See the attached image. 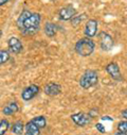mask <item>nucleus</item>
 <instances>
[{
  "label": "nucleus",
  "mask_w": 127,
  "mask_h": 135,
  "mask_svg": "<svg viewBox=\"0 0 127 135\" xmlns=\"http://www.w3.org/2000/svg\"><path fill=\"white\" fill-rule=\"evenodd\" d=\"M41 16L38 13H32L28 10H23L17 18L16 25L19 31L25 36L34 35L39 31Z\"/></svg>",
  "instance_id": "obj_1"
},
{
  "label": "nucleus",
  "mask_w": 127,
  "mask_h": 135,
  "mask_svg": "<svg viewBox=\"0 0 127 135\" xmlns=\"http://www.w3.org/2000/svg\"><path fill=\"white\" fill-rule=\"evenodd\" d=\"M94 49H95V44L89 37H83V38L78 40L74 46L75 52L83 57H87V56L91 55L93 53Z\"/></svg>",
  "instance_id": "obj_2"
},
{
  "label": "nucleus",
  "mask_w": 127,
  "mask_h": 135,
  "mask_svg": "<svg viewBox=\"0 0 127 135\" xmlns=\"http://www.w3.org/2000/svg\"><path fill=\"white\" fill-rule=\"evenodd\" d=\"M99 83V75L95 70H86L80 79V86L84 89H89Z\"/></svg>",
  "instance_id": "obj_3"
},
{
  "label": "nucleus",
  "mask_w": 127,
  "mask_h": 135,
  "mask_svg": "<svg viewBox=\"0 0 127 135\" xmlns=\"http://www.w3.org/2000/svg\"><path fill=\"white\" fill-rule=\"evenodd\" d=\"M99 40H100V47L102 50L104 51H110L113 48L114 42L112 40V37L110 36V34H108L107 32H100L99 33Z\"/></svg>",
  "instance_id": "obj_4"
},
{
  "label": "nucleus",
  "mask_w": 127,
  "mask_h": 135,
  "mask_svg": "<svg viewBox=\"0 0 127 135\" xmlns=\"http://www.w3.org/2000/svg\"><path fill=\"white\" fill-rule=\"evenodd\" d=\"M105 69H106L107 74L111 77V79H113L114 81H118V82L123 81V76H122V74L120 71V67H119L118 63L110 62L109 64L106 65Z\"/></svg>",
  "instance_id": "obj_5"
},
{
  "label": "nucleus",
  "mask_w": 127,
  "mask_h": 135,
  "mask_svg": "<svg viewBox=\"0 0 127 135\" xmlns=\"http://www.w3.org/2000/svg\"><path fill=\"white\" fill-rule=\"evenodd\" d=\"M39 93V87L36 84H30L29 86H27L22 93H21V98L23 101H30L33 99L37 94Z\"/></svg>",
  "instance_id": "obj_6"
},
{
  "label": "nucleus",
  "mask_w": 127,
  "mask_h": 135,
  "mask_svg": "<svg viewBox=\"0 0 127 135\" xmlns=\"http://www.w3.org/2000/svg\"><path fill=\"white\" fill-rule=\"evenodd\" d=\"M98 26H99V22L98 20L95 19H89L85 26V29H84V33L86 37H89V38H92L97 35L98 33Z\"/></svg>",
  "instance_id": "obj_7"
},
{
  "label": "nucleus",
  "mask_w": 127,
  "mask_h": 135,
  "mask_svg": "<svg viewBox=\"0 0 127 135\" xmlns=\"http://www.w3.org/2000/svg\"><path fill=\"white\" fill-rule=\"evenodd\" d=\"M72 121L78 127H85L91 122V117L86 113H76L71 115Z\"/></svg>",
  "instance_id": "obj_8"
},
{
  "label": "nucleus",
  "mask_w": 127,
  "mask_h": 135,
  "mask_svg": "<svg viewBox=\"0 0 127 135\" xmlns=\"http://www.w3.org/2000/svg\"><path fill=\"white\" fill-rule=\"evenodd\" d=\"M8 47H9V51L14 54H19L23 50L22 43L20 42L19 38L15 36H12L8 40Z\"/></svg>",
  "instance_id": "obj_9"
},
{
  "label": "nucleus",
  "mask_w": 127,
  "mask_h": 135,
  "mask_svg": "<svg viewBox=\"0 0 127 135\" xmlns=\"http://www.w3.org/2000/svg\"><path fill=\"white\" fill-rule=\"evenodd\" d=\"M76 13H77V11L72 6H67V7L62 8L59 11L58 16H59V19L60 20L67 21V20H71L74 16H76Z\"/></svg>",
  "instance_id": "obj_10"
},
{
  "label": "nucleus",
  "mask_w": 127,
  "mask_h": 135,
  "mask_svg": "<svg viewBox=\"0 0 127 135\" xmlns=\"http://www.w3.org/2000/svg\"><path fill=\"white\" fill-rule=\"evenodd\" d=\"M61 91V86L58 83L55 82H50L45 86V94L50 96V97H54L59 95Z\"/></svg>",
  "instance_id": "obj_11"
},
{
  "label": "nucleus",
  "mask_w": 127,
  "mask_h": 135,
  "mask_svg": "<svg viewBox=\"0 0 127 135\" xmlns=\"http://www.w3.org/2000/svg\"><path fill=\"white\" fill-rule=\"evenodd\" d=\"M19 111V107L17 104L16 101H11L10 103H8L4 108H3V114L7 115V116H11V115H14L15 113H17Z\"/></svg>",
  "instance_id": "obj_12"
},
{
  "label": "nucleus",
  "mask_w": 127,
  "mask_h": 135,
  "mask_svg": "<svg viewBox=\"0 0 127 135\" xmlns=\"http://www.w3.org/2000/svg\"><path fill=\"white\" fill-rule=\"evenodd\" d=\"M24 130H25V135H40V129L31 120L27 122Z\"/></svg>",
  "instance_id": "obj_13"
},
{
  "label": "nucleus",
  "mask_w": 127,
  "mask_h": 135,
  "mask_svg": "<svg viewBox=\"0 0 127 135\" xmlns=\"http://www.w3.org/2000/svg\"><path fill=\"white\" fill-rule=\"evenodd\" d=\"M57 31V26L52 23V22H46L45 25V34L48 37H53L56 34Z\"/></svg>",
  "instance_id": "obj_14"
},
{
  "label": "nucleus",
  "mask_w": 127,
  "mask_h": 135,
  "mask_svg": "<svg viewBox=\"0 0 127 135\" xmlns=\"http://www.w3.org/2000/svg\"><path fill=\"white\" fill-rule=\"evenodd\" d=\"M31 121L33 122L34 124H36L39 129H44L47 126V120H46L45 116H36L34 118H32Z\"/></svg>",
  "instance_id": "obj_15"
},
{
  "label": "nucleus",
  "mask_w": 127,
  "mask_h": 135,
  "mask_svg": "<svg viewBox=\"0 0 127 135\" xmlns=\"http://www.w3.org/2000/svg\"><path fill=\"white\" fill-rule=\"evenodd\" d=\"M24 124L22 123V121H16L13 123V127H12V132L16 135H21L23 130H24Z\"/></svg>",
  "instance_id": "obj_16"
},
{
  "label": "nucleus",
  "mask_w": 127,
  "mask_h": 135,
  "mask_svg": "<svg viewBox=\"0 0 127 135\" xmlns=\"http://www.w3.org/2000/svg\"><path fill=\"white\" fill-rule=\"evenodd\" d=\"M10 128V122L7 119L0 120V135H4Z\"/></svg>",
  "instance_id": "obj_17"
},
{
  "label": "nucleus",
  "mask_w": 127,
  "mask_h": 135,
  "mask_svg": "<svg viewBox=\"0 0 127 135\" xmlns=\"http://www.w3.org/2000/svg\"><path fill=\"white\" fill-rule=\"evenodd\" d=\"M10 60V52L8 50H0V66Z\"/></svg>",
  "instance_id": "obj_18"
},
{
  "label": "nucleus",
  "mask_w": 127,
  "mask_h": 135,
  "mask_svg": "<svg viewBox=\"0 0 127 135\" xmlns=\"http://www.w3.org/2000/svg\"><path fill=\"white\" fill-rule=\"evenodd\" d=\"M85 18H86V14H81V15H78V16H74V17L71 19L72 25H73V26H77V25H80V22H82Z\"/></svg>",
  "instance_id": "obj_19"
},
{
  "label": "nucleus",
  "mask_w": 127,
  "mask_h": 135,
  "mask_svg": "<svg viewBox=\"0 0 127 135\" xmlns=\"http://www.w3.org/2000/svg\"><path fill=\"white\" fill-rule=\"evenodd\" d=\"M118 131L123 132V133H127V120H123V121H120L118 123Z\"/></svg>",
  "instance_id": "obj_20"
},
{
  "label": "nucleus",
  "mask_w": 127,
  "mask_h": 135,
  "mask_svg": "<svg viewBox=\"0 0 127 135\" xmlns=\"http://www.w3.org/2000/svg\"><path fill=\"white\" fill-rule=\"evenodd\" d=\"M95 128H97V130H98L99 132H101V133H105V132H106L105 127H104V126H103L101 122H99V123L95 124Z\"/></svg>",
  "instance_id": "obj_21"
},
{
  "label": "nucleus",
  "mask_w": 127,
  "mask_h": 135,
  "mask_svg": "<svg viewBox=\"0 0 127 135\" xmlns=\"http://www.w3.org/2000/svg\"><path fill=\"white\" fill-rule=\"evenodd\" d=\"M122 116H123V118H125V119L127 120V109L122 112Z\"/></svg>",
  "instance_id": "obj_22"
},
{
  "label": "nucleus",
  "mask_w": 127,
  "mask_h": 135,
  "mask_svg": "<svg viewBox=\"0 0 127 135\" xmlns=\"http://www.w3.org/2000/svg\"><path fill=\"white\" fill-rule=\"evenodd\" d=\"M10 0H0V7H2V6H4L7 2H9Z\"/></svg>",
  "instance_id": "obj_23"
},
{
  "label": "nucleus",
  "mask_w": 127,
  "mask_h": 135,
  "mask_svg": "<svg viewBox=\"0 0 127 135\" xmlns=\"http://www.w3.org/2000/svg\"><path fill=\"white\" fill-rule=\"evenodd\" d=\"M102 119H103V120H106V119H107V120H112V118H110L109 116H103Z\"/></svg>",
  "instance_id": "obj_24"
},
{
  "label": "nucleus",
  "mask_w": 127,
  "mask_h": 135,
  "mask_svg": "<svg viewBox=\"0 0 127 135\" xmlns=\"http://www.w3.org/2000/svg\"><path fill=\"white\" fill-rule=\"evenodd\" d=\"M114 135H127L126 133H123V132H118V133H115Z\"/></svg>",
  "instance_id": "obj_25"
},
{
  "label": "nucleus",
  "mask_w": 127,
  "mask_h": 135,
  "mask_svg": "<svg viewBox=\"0 0 127 135\" xmlns=\"http://www.w3.org/2000/svg\"><path fill=\"white\" fill-rule=\"evenodd\" d=\"M1 36H2V31L0 30V38H1Z\"/></svg>",
  "instance_id": "obj_26"
},
{
  "label": "nucleus",
  "mask_w": 127,
  "mask_h": 135,
  "mask_svg": "<svg viewBox=\"0 0 127 135\" xmlns=\"http://www.w3.org/2000/svg\"><path fill=\"white\" fill-rule=\"evenodd\" d=\"M83 135H85V134H83Z\"/></svg>",
  "instance_id": "obj_27"
}]
</instances>
